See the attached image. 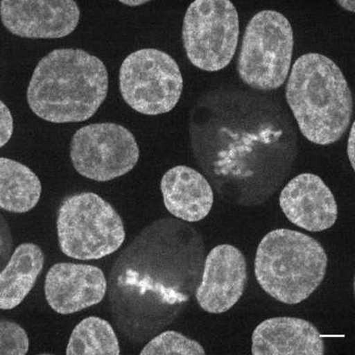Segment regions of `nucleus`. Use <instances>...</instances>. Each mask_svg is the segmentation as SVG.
Returning <instances> with one entry per match:
<instances>
[{"label": "nucleus", "instance_id": "obj_10", "mask_svg": "<svg viewBox=\"0 0 355 355\" xmlns=\"http://www.w3.org/2000/svg\"><path fill=\"white\" fill-rule=\"evenodd\" d=\"M247 283L245 257L230 244L215 246L206 257L196 299L206 313L227 312L241 300Z\"/></svg>", "mask_w": 355, "mask_h": 355}, {"label": "nucleus", "instance_id": "obj_3", "mask_svg": "<svg viewBox=\"0 0 355 355\" xmlns=\"http://www.w3.org/2000/svg\"><path fill=\"white\" fill-rule=\"evenodd\" d=\"M328 256L318 241L299 231L277 228L257 249L254 272L266 294L286 305L306 300L324 280Z\"/></svg>", "mask_w": 355, "mask_h": 355}, {"label": "nucleus", "instance_id": "obj_13", "mask_svg": "<svg viewBox=\"0 0 355 355\" xmlns=\"http://www.w3.org/2000/svg\"><path fill=\"white\" fill-rule=\"evenodd\" d=\"M253 355H322L325 344L312 322L296 317H274L259 323L252 336Z\"/></svg>", "mask_w": 355, "mask_h": 355}, {"label": "nucleus", "instance_id": "obj_17", "mask_svg": "<svg viewBox=\"0 0 355 355\" xmlns=\"http://www.w3.org/2000/svg\"><path fill=\"white\" fill-rule=\"evenodd\" d=\"M121 353L119 338L106 320L90 316L73 329L67 345L68 355H117Z\"/></svg>", "mask_w": 355, "mask_h": 355}, {"label": "nucleus", "instance_id": "obj_9", "mask_svg": "<svg viewBox=\"0 0 355 355\" xmlns=\"http://www.w3.org/2000/svg\"><path fill=\"white\" fill-rule=\"evenodd\" d=\"M0 14L9 33L33 40L69 36L81 17L80 8L72 0H3Z\"/></svg>", "mask_w": 355, "mask_h": 355}, {"label": "nucleus", "instance_id": "obj_23", "mask_svg": "<svg viewBox=\"0 0 355 355\" xmlns=\"http://www.w3.org/2000/svg\"><path fill=\"white\" fill-rule=\"evenodd\" d=\"M121 4L128 6L130 8H137L139 6H144L147 4L148 1H135V0H128V1H120Z\"/></svg>", "mask_w": 355, "mask_h": 355}, {"label": "nucleus", "instance_id": "obj_16", "mask_svg": "<svg viewBox=\"0 0 355 355\" xmlns=\"http://www.w3.org/2000/svg\"><path fill=\"white\" fill-rule=\"evenodd\" d=\"M42 184L25 164L0 158V207L12 214H26L39 204Z\"/></svg>", "mask_w": 355, "mask_h": 355}, {"label": "nucleus", "instance_id": "obj_7", "mask_svg": "<svg viewBox=\"0 0 355 355\" xmlns=\"http://www.w3.org/2000/svg\"><path fill=\"white\" fill-rule=\"evenodd\" d=\"M119 91L125 103L146 116L163 115L179 103L183 91L180 66L164 51L144 49L129 55L119 69Z\"/></svg>", "mask_w": 355, "mask_h": 355}, {"label": "nucleus", "instance_id": "obj_14", "mask_svg": "<svg viewBox=\"0 0 355 355\" xmlns=\"http://www.w3.org/2000/svg\"><path fill=\"white\" fill-rule=\"evenodd\" d=\"M166 210L187 222H198L208 216L214 202V190L206 178L186 166L168 170L160 182Z\"/></svg>", "mask_w": 355, "mask_h": 355}, {"label": "nucleus", "instance_id": "obj_5", "mask_svg": "<svg viewBox=\"0 0 355 355\" xmlns=\"http://www.w3.org/2000/svg\"><path fill=\"white\" fill-rule=\"evenodd\" d=\"M293 49V28L287 17L274 10L257 12L247 24L241 46V80L256 90H277L287 80Z\"/></svg>", "mask_w": 355, "mask_h": 355}, {"label": "nucleus", "instance_id": "obj_22", "mask_svg": "<svg viewBox=\"0 0 355 355\" xmlns=\"http://www.w3.org/2000/svg\"><path fill=\"white\" fill-rule=\"evenodd\" d=\"M338 4L341 6L342 8L345 9L348 12H354L355 10V2L354 0H341L338 1Z\"/></svg>", "mask_w": 355, "mask_h": 355}, {"label": "nucleus", "instance_id": "obj_21", "mask_svg": "<svg viewBox=\"0 0 355 355\" xmlns=\"http://www.w3.org/2000/svg\"><path fill=\"white\" fill-rule=\"evenodd\" d=\"M354 126L355 123H352L349 137L347 141V155L348 160H349L352 168L354 170Z\"/></svg>", "mask_w": 355, "mask_h": 355}, {"label": "nucleus", "instance_id": "obj_1", "mask_svg": "<svg viewBox=\"0 0 355 355\" xmlns=\"http://www.w3.org/2000/svg\"><path fill=\"white\" fill-rule=\"evenodd\" d=\"M109 92L104 62L83 49H61L40 60L27 89V103L44 121H87L97 112Z\"/></svg>", "mask_w": 355, "mask_h": 355}, {"label": "nucleus", "instance_id": "obj_20", "mask_svg": "<svg viewBox=\"0 0 355 355\" xmlns=\"http://www.w3.org/2000/svg\"><path fill=\"white\" fill-rule=\"evenodd\" d=\"M1 109V115H0V147L3 148L12 138L14 133V119L8 107L6 105L4 101H1L0 103Z\"/></svg>", "mask_w": 355, "mask_h": 355}, {"label": "nucleus", "instance_id": "obj_8", "mask_svg": "<svg viewBox=\"0 0 355 355\" xmlns=\"http://www.w3.org/2000/svg\"><path fill=\"white\" fill-rule=\"evenodd\" d=\"M69 157L81 176L107 182L131 172L138 163L139 148L135 135L125 126L91 123L73 135Z\"/></svg>", "mask_w": 355, "mask_h": 355}, {"label": "nucleus", "instance_id": "obj_19", "mask_svg": "<svg viewBox=\"0 0 355 355\" xmlns=\"http://www.w3.org/2000/svg\"><path fill=\"white\" fill-rule=\"evenodd\" d=\"M30 349L27 332L17 322L0 321V355H25Z\"/></svg>", "mask_w": 355, "mask_h": 355}, {"label": "nucleus", "instance_id": "obj_12", "mask_svg": "<svg viewBox=\"0 0 355 355\" xmlns=\"http://www.w3.org/2000/svg\"><path fill=\"white\" fill-rule=\"evenodd\" d=\"M279 204L285 217L309 232H322L334 226L338 208L334 195L322 178L301 173L282 190Z\"/></svg>", "mask_w": 355, "mask_h": 355}, {"label": "nucleus", "instance_id": "obj_15", "mask_svg": "<svg viewBox=\"0 0 355 355\" xmlns=\"http://www.w3.org/2000/svg\"><path fill=\"white\" fill-rule=\"evenodd\" d=\"M44 254L33 243L20 244L0 275V309L17 307L33 290L42 272Z\"/></svg>", "mask_w": 355, "mask_h": 355}, {"label": "nucleus", "instance_id": "obj_11", "mask_svg": "<svg viewBox=\"0 0 355 355\" xmlns=\"http://www.w3.org/2000/svg\"><path fill=\"white\" fill-rule=\"evenodd\" d=\"M106 293L105 275L95 266L56 263L44 280L47 303L60 315H71L98 305Z\"/></svg>", "mask_w": 355, "mask_h": 355}, {"label": "nucleus", "instance_id": "obj_6", "mask_svg": "<svg viewBox=\"0 0 355 355\" xmlns=\"http://www.w3.org/2000/svg\"><path fill=\"white\" fill-rule=\"evenodd\" d=\"M239 15L228 0H196L187 9L182 43L192 65L207 72L230 64L239 40Z\"/></svg>", "mask_w": 355, "mask_h": 355}, {"label": "nucleus", "instance_id": "obj_4", "mask_svg": "<svg viewBox=\"0 0 355 355\" xmlns=\"http://www.w3.org/2000/svg\"><path fill=\"white\" fill-rule=\"evenodd\" d=\"M63 254L78 261H95L116 252L125 240V225L112 205L93 192L63 200L56 220Z\"/></svg>", "mask_w": 355, "mask_h": 355}, {"label": "nucleus", "instance_id": "obj_2", "mask_svg": "<svg viewBox=\"0 0 355 355\" xmlns=\"http://www.w3.org/2000/svg\"><path fill=\"white\" fill-rule=\"evenodd\" d=\"M285 94L301 133L312 144H335L349 128L353 94L343 71L329 57L317 53L299 57Z\"/></svg>", "mask_w": 355, "mask_h": 355}, {"label": "nucleus", "instance_id": "obj_18", "mask_svg": "<svg viewBox=\"0 0 355 355\" xmlns=\"http://www.w3.org/2000/svg\"><path fill=\"white\" fill-rule=\"evenodd\" d=\"M139 354L205 355V350L202 345L194 339L186 337L180 332L166 331L148 342Z\"/></svg>", "mask_w": 355, "mask_h": 355}]
</instances>
